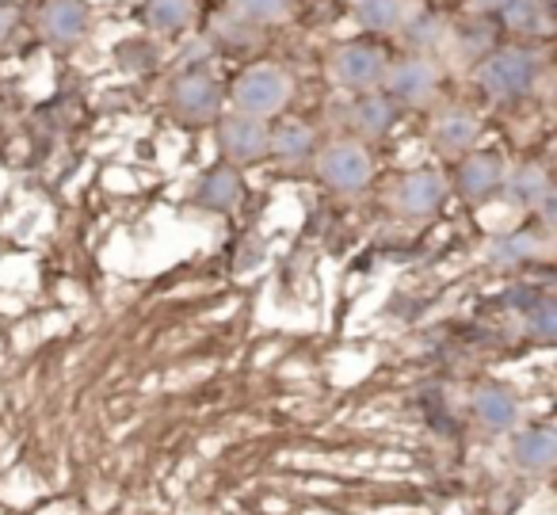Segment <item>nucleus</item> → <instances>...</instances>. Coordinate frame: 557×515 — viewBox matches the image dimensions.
<instances>
[{"mask_svg":"<svg viewBox=\"0 0 557 515\" xmlns=\"http://www.w3.org/2000/svg\"><path fill=\"white\" fill-rule=\"evenodd\" d=\"M386 54L371 42H348L329 58V73H333L336 85L344 88H374L386 77Z\"/></svg>","mask_w":557,"mask_h":515,"instance_id":"4","label":"nucleus"},{"mask_svg":"<svg viewBox=\"0 0 557 515\" xmlns=\"http://www.w3.org/2000/svg\"><path fill=\"white\" fill-rule=\"evenodd\" d=\"M172 96H176V108L184 111L187 119H214L218 108H222V88H218L207 73H187V77H180Z\"/></svg>","mask_w":557,"mask_h":515,"instance_id":"10","label":"nucleus"},{"mask_svg":"<svg viewBox=\"0 0 557 515\" xmlns=\"http://www.w3.org/2000/svg\"><path fill=\"white\" fill-rule=\"evenodd\" d=\"M534 77H539V58L523 47L493 50L481 65V88L493 100H516V96L531 93Z\"/></svg>","mask_w":557,"mask_h":515,"instance_id":"2","label":"nucleus"},{"mask_svg":"<svg viewBox=\"0 0 557 515\" xmlns=\"http://www.w3.org/2000/svg\"><path fill=\"white\" fill-rule=\"evenodd\" d=\"M290 93H295L290 73L275 70V65H252V70L240 73L237 85H233V108H237V115L263 119L287 108Z\"/></svg>","mask_w":557,"mask_h":515,"instance_id":"1","label":"nucleus"},{"mask_svg":"<svg viewBox=\"0 0 557 515\" xmlns=\"http://www.w3.org/2000/svg\"><path fill=\"white\" fill-rule=\"evenodd\" d=\"M504 187V161L496 154H470L458 164V192L470 203H481Z\"/></svg>","mask_w":557,"mask_h":515,"instance_id":"9","label":"nucleus"},{"mask_svg":"<svg viewBox=\"0 0 557 515\" xmlns=\"http://www.w3.org/2000/svg\"><path fill=\"white\" fill-rule=\"evenodd\" d=\"M432 134H435V146L440 149H447V154H466V149H473V142H478L481 126L470 111L455 108V111H443V115L435 119Z\"/></svg>","mask_w":557,"mask_h":515,"instance_id":"13","label":"nucleus"},{"mask_svg":"<svg viewBox=\"0 0 557 515\" xmlns=\"http://www.w3.org/2000/svg\"><path fill=\"white\" fill-rule=\"evenodd\" d=\"M0 4H4V0H0Z\"/></svg>","mask_w":557,"mask_h":515,"instance_id":"26","label":"nucleus"},{"mask_svg":"<svg viewBox=\"0 0 557 515\" xmlns=\"http://www.w3.org/2000/svg\"><path fill=\"white\" fill-rule=\"evenodd\" d=\"M318 172L329 187L336 192H363L371 184V154L359 142H333L325 154L318 157Z\"/></svg>","mask_w":557,"mask_h":515,"instance_id":"3","label":"nucleus"},{"mask_svg":"<svg viewBox=\"0 0 557 515\" xmlns=\"http://www.w3.org/2000/svg\"><path fill=\"white\" fill-rule=\"evenodd\" d=\"M511 458L527 474H546L557 462V436L549 428H527L511 443Z\"/></svg>","mask_w":557,"mask_h":515,"instance_id":"11","label":"nucleus"},{"mask_svg":"<svg viewBox=\"0 0 557 515\" xmlns=\"http://www.w3.org/2000/svg\"><path fill=\"white\" fill-rule=\"evenodd\" d=\"M527 329H531V336L539 340H554L557 336V306L549 298L542 302H531L527 306Z\"/></svg>","mask_w":557,"mask_h":515,"instance_id":"22","label":"nucleus"},{"mask_svg":"<svg viewBox=\"0 0 557 515\" xmlns=\"http://www.w3.org/2000/svg\"><path fill=\"white\" fill-rule=\"evenodd\" d=\"M508 184V195L523 207H539V203L549 199V176L539 169V164H527V169H516L511 176H504Z\"/></svg>","mask_w":557,"mask_h":515,"instance_id":"16","label":"nucleus"},{"mask_svg":"<svg viewBox=\"0 0 557 515\" xmlns=\"http://www.w3.org/2000/svg\"><path fill=\"white\" fill-rule=\"evenodd\" d=\"M539 253V237L534 233H516V237L500 241V245L493 248V256L500 263H516V260H527V256Z\"/></svg>","mask_w":557,"mask_h":515,"instance_id":"23","label":"nucleus"},{"mask_svg":"<svg viewBox=\"0 0 557 515\" xmlns=\"http://www.w3.org/2000/svg\"><path fill=\"white\" fill-rule=\"evenodd\" d=\"M237 195H240V180L233 169H214L199 187V199L214 210H230L237 203Z\"/></svg>","mask_w":557,"mask_h":515,"instance_id":"19","label":"nucleus"},{"mask_svg":"<svg viewBox=\"0 0 557 515\" xmlns=\"http://www.w3.org/2000/svg\"><path fill=\"white\" fill-rule=\"evenodd\" d=\"M195 16V4L191 0H149V24L157 27V32H184L187 24H191Z\"/></svg>","mask_w":557,"mask_h":515,"instance_id":"20","label":"nucleus"},{"mask_svg":"<svg viewBox=\"0 0 557 515\" xmlns=\"http://www.w3.org/2000/svg\"><path fill=\"white\" fill-rule=\"evenodd\" d=\"M356 126L359 134H367V138H382V134L389 131V123H394V103L386 100V96H367V100L356 103Z\"/></svg>","mask_w":557,"mask_h":515,"instance_id":"17","label":"nucleus"},{"mask_svg":"<svg viewBox=\"0 0 557 515\" xmlns=\"http://www.w3.org/2000/svg\"><path fill=\"white\" fill-rule=\"evenodd\" d=\"M356 20L367 32H401L409 24V0H356Z\"/></svg>","mask_w":557,"mask_h":515,"instance_id":"15","label":"nucleus"},{"mask_svg":"<svg viewBox=\"0 0 557 515\" xmlns=\"http://www.w3.org/2000/svg\"><path fill=\"white\" fill-rule=\"evenodd\" d=\"M218 138H222V154L237 164L268 157V126H263L260 119H248V115L222 119V123H218Z\"/></svg>","mask_w":557,"mask_h":515,"instance_id":"5","label":"nucleus"},{"mask_svg":"<svg viewBox=\"0 0 557 515\" xmlns=\"http://www.w3.org/2000/svg\"><path fill=\"white\" fill-rule=\"evenodd\" d=\"M443 195H447V184H443L440 172L432 169H420V172H409V176L397 184V207L405 210V214L412 218H424V214H435L443 203Z\"/></svg>","mask_w":557,"mask_h":515,"instance_id":"7","label":"nucleus"},{"mask_svg":"<svg viewBox=\"0 0 557 515\" xmlns=\"http://www.w3.org/2000/svg\"><path fill=\"white\" fill-rule=\"evenodd\" d=\"M16 27V9H9V4H0V39Z\"/></svg>","mask_w":557,"mask_h":515,"instance_id":"24","label":"nucleus"},{"mask_svg":"<svg viewBox=\"0 0 557 515\" xmlns=\"http://www.w3.org/2000/svg\"><path fill=\"white\" fill-rule=\"evenodd\" d=\"M233 9L252 24H275V20L287 16L290 0H233Z\"/></svg>","mask_w":557,"mask_h":515,"instance_id":"21","label":"nucleus"},{"mask_svg":"<svg viewBox=\"0 0 557 515\" xmlns=\"http://www.w3.org/2000/svg\"><path fill=\"white\" fill-rule=\"evenodd\" d=\"M42 32L54 42H77L88 32V4L85 0H50L42 9Z\"/></svg>","mask_w":557,"mask_h":515,"instance_id":"12","label":"nucleus"},{"mask_svg":"<svg viewBox=\"0 0 557 515\" xmlns=\"http://www.w3.org/2000/svg\"><path fill=\"white\" fill-rule=\"evenodd\" d=\"M473 416H478L481 428H488V431H511L519 424V416H523V408H519V397L508 385L488 382L473 393Z\"/></svg>","mask_w":557,"mask_h":515,"instance_id":"8","label":"nucleus"},{"mask_svg":"<svg viewBox=\"0 0 557 515\" xmlns=\"http://www.w3.org/2000/svg\"><path fill=\"white\" fill-rule=\"evenodd\" d=\"M496 16L504 20L508 32H542L546 27V12H542V0H504Z\"/></svg>","mask_w":557,"mask_h":515,"instance_id":"18","label":"nucleus"},{"mask_svg":"<svg viewBox=\"0 0 557 515\" xmlns=\"http://www.w3.org/2000/svg\"><path fill=\"white\" fill-rule=\"evenodd\" d=\"M473 4H478L481 12H496L504 4V0H473Z\"/></svg>","mask_w":557,"mask_h":515,"instance_id":"25","label":"nucleus"},{"mask_svg":"<svg viewBox=\"0 0 557 515\" xmlns=\"http://www.w3.org/2000/svg\"><path fill=\"white\" fill-rule=\"evenodd\" d=\"M382 81L394 93V100L401 103H428L435 96V88H440V73L424 58H405V62L389 65Z\"/></svg>","mask_w":557,"mask_h":515,"instance_id":"6","label":"nucleus"},{"mask_svg":"<svg viewBox=\"0 0 557 515\" xmlns=\"http://www.w3.org/2000/svg\"><path fill=\"white\" fill-rule=\"evenodd\" d=\"M268 154H275L283 164H298L313 154V131L298 119L278 123L275 134H268Z\"/></svg>","mask_w":557,"mask_h":515,"instance_id":"14","label":"nucleus"}]
</instances>
